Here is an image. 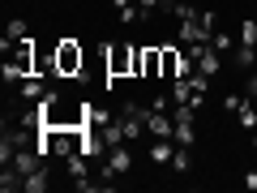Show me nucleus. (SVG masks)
Here are the masks:
<instances>
[{
    "label": "nucleus",
    "instance_id": "1",
    "mask_svg": "<svg viewBox=\"0 0 257 193\" xmlns=\"http://www.w3.org/2000/svg\"><path fill=\"white\" fill-rule=\"evenodd\" d=\"M39 73V52H35V39H26V43H18L9 56H5V64H0V77L5 82H26V77Z\"/></svg>",
    "mask_w": 257,
    "mask_h": 193
},
{
    "label": "nucleus",
    "instance_id": "2",
    "mask_svg": "<svg viewBox=\"0 0 257 193\" xmlns=\"http://www.w3.org/2000/svg\"><path fill=\"white\" fill-rule=\"evenodd\" d=\"M111 77H142V47L111 43L107 47V86Z\"/></svg>",
    "mask_w": 257,
    "mask_h": 193
},
{
    "label": "nucleus",
    "instance_id": "3",
    "mask_svg": "<svg viewBox=\"0 0 257 193\" xmlns=\"http://www.w3.org/2000/svg\"><path fill=\"white\" fill-rule=\"evenodd\" d=\"M52 56H56V73H60V77H77V82H82V73H86V52H82L77 39H60Z\"/></svg>",
    "mask_w": 257,
    "mask_h": 193
},
{
    "label": "nucleus",
    "instance_id": "4",
    "mask_svg": "<svg viewBox=\"0 0 257 193\" xmlns=\"http://www.w3.org/2000/svg\"><path fill=\"white\" fill-rule=\"evenodd\" d=\"M146 116L150 112L142 108V103H124V108H120V133H124V142H138L142 133H146Z\"/></svg>",
    "mask_w": 257,
    "mask_h": 193
},
{
    "label": "nucleus",
    "instance_id": "5",
    "mask_svg": "<svg viewBox=\"0 0 257 193\" xmlns=\"http://www.w3.org/2000/svg\"><path fill=\"white\" fill-rule=\"evenodd\" d=\"M128 172H133L128 142H124V146H111V150H107V159H103V167H99V176H103V180H111V176H128Z\"/></svg>",
    "mask_w": 257,
    "mask_h": 193
},
{
    "label": "nucleus",
    "instance_id": "6",
    "mask_svg": "<svg viewBox=\"0 0 257 193\" xmlns=\"http://www.w3.org/2000/svg\"><path fill=\"white\" fill-rule=\"evenodd\" d=\"M146 129H150V138H172V133H176V116H172V112H159V108H150ZM172 142H176V138H172Z\"/></svg>",
    "mask_w": 257,
    "mask_h": 193
},
{
    "label": "nucleus",
    "instance_id": "7",
    "mask_svg": "<svg viewBox=\"0 0 257 193\" xmlns=\"http://www.w3.org/2000/svg\"><path fill=\"white\" fill-rule=\"evenodd\" d=\"M39 163H43V155H39V146H18V150H13V167H18L22 176L39 172Z\"/></svg>",
    "mask_w": 257,
    "mask_h": 193
},
{
    "label": "nucleus",
    "instance_id": "8",
    "mask_svg": "<svg viewBox=\"0 0 257 193\" xmlns=\"http://www.w3.org/2000/svg\"><path fill=\"white\" fill-rule=\"evenodd\" d=\"M142 77H163V47H142Z\"/></svg>",
    "mask_w": 257,
    "mask_h": 193
},
{
    "label": "nucleus",
    "instance_id": "9",
    "mask_svg": "<svg viewBox=\"0 0 257 193\" xmlns=\"http://www.w3.org/2000/svg\"><path fill=\"white\" fill-rule=\"evenodd\" d=\"M64 167H69L73 184H77V180H90V155H82V150H73V155L64 159Z\"/></svg>",
    "mask_w": 257,
    "mask_h": 193
},
{
    "label": "nucleus",
    "instance_id": "10",
    "mask_svg": "<svg viewBox=\"0 0 257 193\" xmlns=\"http://www.w3.org/2000/svg\"><path fill=\"white\" fill-rule=\"evenodd\" d=\"M172 155H176V142H172V138H155V146H150V159L163 167V163H172Z\"/></svg>",
    "mask_w": 257,
    "mask_h": 193
},
{
    "label": "nucleus",
    "instance_id": "11",
    "mask_svg": "<svg viewBox=\"0 0 257 193\" xmlns=\"http://www.w3.org/2000/svg\"><path fill=\"white\" fill-rule=\"evenodd\" d=\"M236 120H240L244 133H257V108H253V99H244V103L236 108Z\"/></svg>",
    "mask_w": 257,
    "mask_h": 193
},
{
    "label": "nucleus",
    "instance_id": "12",
    "mask_svg": "<svg viewBox=\"0 0 257 193\" xmlns=\"http://www.w3.org/2000/svg\"><path fill=\"white\" fill-rule=\"evenodd\" d=\"M180 47H163V77H180Z\"/></svg>",
    "mask_w": 257,
    "mask_h": 193
},
{
    "label": "nucleus",
    "instance_id": "13",
    "mask_svg": "<svg viewBox=\"0 0 257 193\" xmlns=\"http://www.w3.org/2000/svg\"><path fill=\"white\" fill-rule=\"evenodd\" d=\"M43 73H35V77H26V82H22V99H30V103H39L43 99Z\"/></svg>",
    "mask_w": 257,
    "mask_h": 193
},
{
    "label": "nucleus",
    "instance_id": "14",
    "mask_svg": "<svg viewBox=\"0 0 257 193\" xmlns=\"http://www.w3.org/2000/svg\"><path fill=\"white\" fill-rule=\"evenodd\" d=\"M236 43H240V39H231L227 30H214V35H210V47H214V52H231Z\"/></svg>",
    "mask_w": 257,
    "mask_h": 193
},
{
    "label": "nucleus",
    "instance_id": "15",
    "mask_svg": "<svg viewBox=\"0 0 257 193\" xmlns=\"http://www.w3.org/2000/svg\"><path fill=\"white\" fill-rule=\"evenodd\" d=\"M43 189H47V167H39L26 176V193H43Z\"/></svg>",
    "mask_w": 257,
    "mask_h": 193
},
{
    "label": "nucleus",
    "instance_id": "16",
    "mask_svg": "<svg viewBox=\"0 0 257 193\" xmlns=\"http://www.w3.org/2000/svg\"><path fill=\"white\" fill-rule=\"evenodd\" d=\"M172 167H176V172H189V167H193V155H189V146H180V150H176V155H172Z\"/></svg>",
    "mask_w": 257,
    "mask_h": 193
},
{
    "label": "nucleus",
    "instance_id": "17",
    "mask_svg": "<svg viewBox=\"0 0 257 193\" xmlns=\"http://www.w3.org/2000/svg\"><path fill=\"white\" fill-rule=\"evenodd\" d=\"M240 43L257 47V22H253V18H244V26H240Z\"/></svg>",
    "mask_w": 257,
    "mask_h": 193
},
{
    "label": "nucleus",
    "instance_id": "18",
    "mask_svg": "<svg viewBox=\"0 0 257 193\" xmlns=\"http://www.w3.org/2000/svg\"><path fill=\"white\" fill-rule=\"evenodd\" d=\"M240 103H244V99H240V94H223V108H227V112H236Z\"/></svg>",
    "mask_w": 257,
    "mask_h": 193
},
{
    "label": "nucleus",
    "instance_id": "19",
    "mask_svg": "<svg viewBox=\"0 0 257 193\" xmlns=\"http://www.w3.org/2000/svg\"><path fill=\"white\" fill-rule=\"evenodd\" d=\"M244 184H248V189H257V172H253V167L244 172Z\"/></svg>",
    "mask_w": 257,
    "mask_h": 193
},
{
    "label": "nucleus",
    "instance_id": "20",
    "mask_svg": "<svg viewBox=\"0 0 257 193\" xmlns=\"http://www.w3.org/2000/svg\"><path fill=\"white\" fill-rule=\"evenodd\" d=\"M111 5H116V9H133V0H111Z\"/></svg>",
    "mask_w": 257,
    "mask_h": 193
},
{
    "label": "nucleus",
    "instance_id": "21",
    "mask_svg": "<svg viewBox=\"0 0 257 193\" xmlns=\"http://www.w3.org/2000/svg\"><path fill=\"white\" fill-rule=\"evenodd\" d=\"M176 5H193V0H176Z\"/></svg>",
    "mask_w": 257,
    "mask_h": 193
}]
</instances>
